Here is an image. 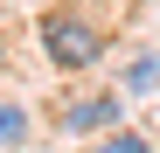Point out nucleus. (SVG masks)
I'll list each match as a JSON object with an SVG mask.
<instances>
[{
  "mask_svg": "<svg viewBox=\"0 0 160 153\" xmlns=\"http://www.w3.org/2000/svg\"><path fill=\"white\" fill-rule=\"evenodd\" d=\"M125 118V97L118 91H91V97H77V105H63V132L70 139H98V132H112V125Z\"/></svg>",
  "mask_w": 160,
  "mask_h": 153,
  "instance_id": "2",
  "label": "nucleus"
},
{
  "mask_svg": "<svg viewBox=\"0 0 160 153\" xmlns=\"http://www.w3.org/2000/svg\"><path fill=\"white\" fill-rule=\"evenodd\" d=\"M84 153H153V146H146L139 132H125V125H112V132H98Z\"/></svg>",
  "mask_w": 160,
  "mask_h": 153,
  "instance_id": "3",
  "label": "nucleus"
},
{
  "mask_svg": "<svg viewBox=\"0 0 160 153\" xmlns=\"http://www.w3.org/2000/svg\"><path fill=\"white\" fill-rule=\"evenodd\" d=\"M153 84H160V49L132 56V70H125V91H153Z\"/></svg>",
  "mask_w": 160,
  "mask_h": 153,
  "instance_id": "4",
  "label": "nucleus"
},
{
  "mask_svg": "<svg viewBox=\"0 0 160 153\" xmlns=\"http://www.w3.org/2000/svg\"><path fill=\"white\" fill-rule=\"evenodd\" d=\"M0 63H7V49H0Z\"/></svg>",
  "mask_w": 160,
  "mask_h": 153,
  "instance_id": "6",
  "label": "nucleus"
},
{
  "mask_svg": "<svg viewBox=\"0 0 160 153\" xmlns=\"http://www.w3.org/2000/svg\"><path fill=\"white\" fill-rule=\"evenodd\" d=\"M28 139V111L21 105H0V146H21Z\"/></svg>",
  "mask_w": 160,
  "mask_h": 153,
  "instance_id": "5",
  "label": "nucleus"
},
{
  "mask_svg": "<svg viewBox=\"0 0 160 153\" xmlns=\"http://www.w3.org/2000/svg\"><path fill=\"white\" fill-rule=\"evenodd\" d=\"M42 56L56 70H91V63H104V28L56 7V14H42Z\"/></svg>",
  "mask_w": 160,
  "mask_h": 153,
  "instance_id": "1",
  "label": "nucleus"
}]
</instances>
